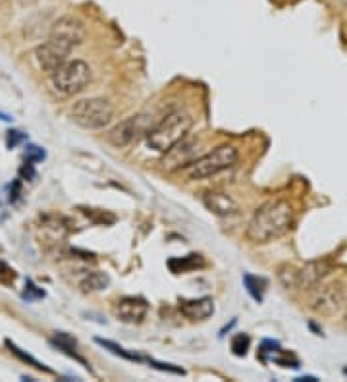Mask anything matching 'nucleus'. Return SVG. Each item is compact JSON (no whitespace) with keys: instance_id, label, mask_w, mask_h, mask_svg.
<instances>
[{"instance_id":"26","label":"nucleus","mask_w":347,"mask_h":382,"mask_svg":"<svg viewBox=\"0 0 347 382\" xmlns=\"http://www.w3.org/2000/svg\"><path fill=\"white\" fill-rule=\"evenodd\" d=\"M145 361L149 363L150 367L160 369V371H168V373H174V375H185V371L182 367H174L170 363H158L155 359H145Z\"/></svg>"},{"instance_id":"15","label":"nucleus","mask_w":347,"mask_h":382,"mask_svg":"<svg viewBox=\"0 0 347 382\" xmlns=\"http://www.w3.org/2000/svg\"><path fill=\"white\" fill-rule=\"evenodd\" d=\"M41 220V230L48 236V244H62L70 232L68 220L60 214H45Z\"/></svg>"},{"instance_id":"16","label":"nucleus","mask_w":347,"mask_h":382,"mask_svg":"<svg viewBox=\"0 0 347 382\" xmlns=\"http://www.w3.org/2000/svg\"><path fill=\"white\" fill-rule=\"evenodd\" d=\"M77 286L83 294H97L110 286V276L101 271H87L82 278L77 280Z\"/></svg>"},{"instance_id":"6","label":"nucleus","mask_w":347,"mask_h":382,"mask_svg":"<svg viewBox=\"0 0 347 382\" xmlns=\"http://www.w3.org/2000/svg\"><path fill=\"white\" fill-rule=\"evenodd\" d=\"M330 274V266L324 261L307 263L301 268L292 265H284L280 268L278 278L287 290H313Z\"/></svg>"},{"instance_id":"31","label":"nucleus","mask_w":347,"mask_h":382,"mask_svg":"<svg viewBox=\"0 0 347 382\" xmlns=\"http://www.w3.org/2000/svg\"><path fill=\"white\" fill-rule=\"evenodd\" d=\"M346 2H347V0H346Z\"/></svg>"},{"instance_id":"17","label":"nucleus","mask_w":347,"mask_h":382,"mask_svg":"<svg viewBox=\"0 0 347 382\" xmlns=\"http://www.w3.org/2000/svg\"><path fill=\"white\" fill-rule=\"evenodd\" d=\"M50 344H53L58 351L66 354L68 357H72V359H75V361H79L82 365L87 367V361L83 359L82 355L77 354V342H75L72 336H68L66 332H56V334L50 338Z\"/></svg>"},{"instance_id":"18","label":"nucleus","mask_w":347,"mask_h":382,"mask_svg":"<svg viewBox=\"0 0 347 382\" xmlns=\"http://www.w3.org/2000/svg\"><path fill=\"white\" fill-rule=\"evenodd\" d=\"M203 259L201 255H187V257H182V259H170L168 261V266L172 268V273H187V271H193L197 266H203Z\"/></svg>"},{"instance_id":"8","label":"nucleus","mask_w":347,"mask_h":382,"mask_svg":"<svg viewBox=\"0 0 347 382\" xmlns=\"http://www.w3.org/2000/svg\"><path fill=\"white\" fill-rule=\"evenodd\" d=\"M347 303V292L343 284L334 282L328 286H316L313 298H311V309L316 315L322 317H334V315L341 313V309L346 307Z\"/></svg>"},{"instance_id":"1","label":"nucleus","mask_w":347,"mask_h":382,"mask_svg":"<svg viewBox=\"0 0 347 382\" xmlns=\"http://www.w3.org/2000/svg\"><path fill=\"white\" fill-rule=\"evenodd\" d=\"M293 207L286 199H274L257 209L253 219L247 224V238L253 244H268L272 239H278L280 236L292 228L293 224Z\"/></svg>"},{"instance_id":"9","label":"nucleus","mask_w":347,"mask_h":382,"mask_svg":"<svg viewBox=\"0 0 347 382\" xmlns=\"http://www.w3.org/2000/svg\"><path fill=\"white\" fill-rule=\"evenodd\" d=\"M85 35L87 33H85L83 21H79L77 18H72V16H64L53 26L50 35H48V41L58 45L66 53H72L75 47H79L85 41Z\"/></svg>"},{"instance_id":"23","label":"nucleus","mask_w":347,"mask_h":382,"mask_svg":"<svg viewBox=\"0 0 347 382\" xmlns=\"http://www.w3.org/2000/svg\"><path fill=\"white\" fill-rule=\"evenodd\" d=\"M47 158V153H45V149H41V147H37V145H28L26 147V160L28 163H41V160H45Z\"/></svg>"},{"instance_id":"30","label":"nucleus","mask_w":347,"mask_h":382,"mask_svg":"<svg viewBox=\"0 0 347 382\" xmlns=\"http://www.w3.org/2000/svg\"><path fill=\"white\" fill-rule=\"evenodd\" d=\"M0 120H2V122H12L14 118L10 116V114H6V112H0Z\"/></svg>"},{"instance_id":"22","label":"nucleus","mask_w":347,"mask_h":382,"mask_svg":"<svg viewBox=\"0 0 347 382\" xmlns=\"http://www.w3.org/2000/svg\"><path fill=\"white\" fill-rule=\"evenodd\" d=\"M249 346H251V338L247 334H236L231 338V351L239 357L247 354Z\"/></svg>"},{"instance_id":"13","label":"nucleus","mask_w":347,"mask_h":382,"mask_svg":"<svg viewBox=\"0 0 347 382\" xmlns=\"http://www.w3.org/2000/svg\"><path fill=\"white\" fill-rule=\"evenodd\" d=\"M201 201H203V205L206 207L212 214H216V217H233V214H238L239 212V205L236 203V199L228 195L226 191H204Z\"/></svg>"},{"instance_id":"12","label":"nucleus","mask_w":347,"mask_h":382,"mask_svg":"<svg viewBox=\"0 0 347 382\" xmlns=\"http://www.w3.org/2000/svg\"><path fill=\"white\" fill-rule=\"evenodd\" d=\"M70 53L66 50H62L58 45H55L53 41L43 43L41 47H37L35 50V58H37V64H39V68L45 72V74L53 75L56 70L60 68L64 62L68 60Z\"/></svg>"},{"instance_id":"24","label":"nucleus","mask_w":347,"mask_h":382,"mask_svg":"<svg viewBox=\"0 0 347 382\" xmlns=\"http://www.w3.org/2000/svg\"><path fill=\"white\" fill-rule=\"evenodd\" d=\"M23 300L28 301H35V300H43L45 298V290H41L39 286H35L31 280H28L26 282V290H23Z\"/></svg>"},{"instance_id":"21","label":"nucleus","mask_w":347,"mask_h":382,"mask_svg":"<svg viewBox=\"0 0 347 382\" xmlns=\"http://www.w3.org/2000/svg\"><path fill=\"white\" fill-rule=\"evenodd\" d=\"M6 348L10 349V351H12V354H14L16 357H18V359H21V361L29 363L31 367L39 369V371H45V373H50V369L45 367L43 363L37 361V359H35V357H31V355H29V354H26V351H23V349H21V348H18V346H16L14 342L6 340Z\"/></svg>"},{"instance_id":"20","label":"nucleus","mask_w":347,"mask_h":382,"mask_svg":"<svg viewBox=\"0 0 347 382\" xmlns=\"http://www.w3.org/2000/svg\"><path fill=\"white\" fill-rule=\"evenodd\" d=\"M243 282H246L247 292L251 294V298L255 301H263V294H265L266 282L263 278H255L251 274H246L243 276Z\"/></svg>"},{"instance_id":"3","label":"nucleus","mask_w":347,"mask_h":382,"mask_svg":"<svg viewBox=\"0 0 347 382\" xmlns=\"http://www.w3.org/2000/svg\"><path fill=\"white\" fill-rule=\"evenodd\" d=\"M239 160V151L233 145H220L203 157L195 158L184 172L189 180H204V178L216 176L220 172L230 170Z\"/></svg>"},{"instance_id":"19","label":"nucleus","mask_w":347,"mask_h":382,"mask_svg":"<svg viewBox=\"0 0 347 382\" xmlns=\"http://www.w3.org/2000/svg\"><path fill=\"white\" fill-rule=\"evenodd\" d=\"M95 342L99 344V346H102L104 349H109L110 354L118 355V357H123V359H128V361H145V357H141V355H137V354H131V351H128V349L122 348V346H118V344H114V342L102 340V338H97Z\"/></svg>"},{"instance_id":"28","label":"nucleus","mask_w":347,"mask_h":382,"mask_svg":"<svg viewBox=\"0 0 347 382\" xmlns=\"http://www.w3.org/2000/svg\"><path fill=\"white\" fill-rule=\"evenodd\" d=\"M8 193H10V195H8V201H10V203H16V201L20 199V195H21V182L20 180H16L14 184L10 185V191H8Z\"/></svg>"},{"instance_id":"4","label":"nucleus","mask_w":347,"mask_h":382,"mask_svg":"<svg viewBox=\"0 0 347 382\" xmlns=\"http://www.w3.org/2000/svg\"><path fill=\"white\" fill-rule=\"evenodd\" d=\"M70 116L83 130H104L114 118V107L102 97H91L74 103Z\"/></svg>"},{"instance_id":"29","label":"nucleus","mask_w":347,"mask_h":382,"mask_svg":"<svg viewBox=\"0 0 347 382\" xmlns=\"http://www.w3.org/2000/svg\"><path fill=\"white\" fill-rule=\"evenodd\" d=\"M20 176L26 178V180H33V178L37 176V172H35V164L26 160V164L20 168Z\"/></svg>"},{"instance_id":"14","label":"nucleus","mask_w":347,"mask_h":382,"mask_svg":"<svg viewBox=\"0 0 347 382\" xmlns=\"http://www.w3.org/2000/svg\"><path fill=\"white\" fill-rule=\"evenodd\" d=\"M180 313L189 321H206L214 315V301L209 295L180 301Z\"/></svg>"},{"instance_id":"11","label":"nucleus","mask_w":347,"mask_h":382,"mask_svg":"<svg viewBox=\"0 0 347 382\" xmlns=\"http://www.w3.org/2000/svg\"><path fill=\"white\" fill-rule=\"evenodd\" d=\"M147 313H149V303L141 295H126L114 303V315L118 317V321L128 324L143 322Z\"/></svg>"},{"instance_id":"5","label":"nucleus","mask_w":347,"mask_h":382,"mask_svg":"<svg viewBox=\"0 0 347 382\" xmlns=\"http://www.w3.org/2000/svg\"><path fill=\"white\" fill-rule=\"evenodd\" d=\"M91 82V68L83 60H66L55 74L50 75V83L56 93L64 97H72L82 93Z\"/></svg>"},{"instance_id":"27","label":"nucleus","mask_w":347,"mask_h":382,"mask_svg":"<svg viewBox=\"0 0 347 382\" xmlns=\"http://www.w3.org/2000/svg\"><path fill=\"white\" fill-rule=\"evenodd\" d=\"M14 278H16L14 271H12L6 263H2V261H0V282H10V280L14 282Z\"/></svg>"},{"instance_id":"25","label":"nucleus","mask_w":347,"mask_h":382,"mask_svg":"<svg viewBox=\"0 0 347 382\" xmlns=\"http://www.w3.org/2000/svg\"><path fill=\"white\" fill-rule=\"evenodd\" d=\"M26 139H28V136H26L23 131H20V130H10V131H8V136H6L8 149H14L16 145L23 143Z\"/></svg>"},{"instance_id":"10","label":"nucleus","mask_w":347,"mask_h":382,"mask_svg":"<svg viewBox=\"0 0 347 382\" xmlns=\"http://www.w3.org/2000/svg\"><path fill=\"white\" fill-rule=\"evenodd\" d=\"M201 153V141L199 139H187L184 137L177 145H174L170 151L164 153V168L166 170H180L189 166L195 158H199Z\"/></svg>"},{"instance_id":"2","label":"nucleus","mask_w":347,"mask_h":382,"mask_svg":"<svg viewBox=\"0 0 347 382\" xmlns=\"http://www.w3.org/2000/svg\"><path fill=\"white\" fill-rule=\"evenodd\" d=\"M191 128H193V118L185 110H174L170 114H166L160 122H155V126L147 133V143L150 149L164 155L184 137L189 136Z\"/></svg>"},{"instance_id":"7","label":"nucleus","mask_w":347,"mask_h":382,"mask_svg":"<svg viewBox=\"0 0 347 382\" xmlns=\"http://www.w3.org/2000/svg\"><path fill=\"white\" fill-rule=\"evenodd\" d=\"M153 126H155L153 114L141 112V114L130 116L128 120H123V122H120L118 126H114V128L109 131L106 139H109L114 147H128V145L136 143L141 137L147 136Z\"/></svg>"}]
</instances>
